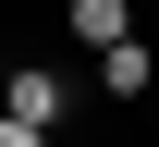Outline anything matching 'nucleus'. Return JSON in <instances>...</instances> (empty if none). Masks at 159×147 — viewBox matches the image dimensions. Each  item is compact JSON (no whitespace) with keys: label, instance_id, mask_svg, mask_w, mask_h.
Returning <instances> with one entry per match:
<instances>
[{"label":"nucleus","instance_id":"nucleus-1","mask_svg":"<svg viewBox=\"0 0 159 147\" xmlns=\"http://www.w3.org/2000/svg\"><path fill=\"white\" fill-rule=\"evenodd\" d=\"M0 123H12V135H49V147H61V123H74V86H61L49 62L0 74Z\"/></svg>","mask_w":159,"mask_h":147},{"label":"nucleus","instance_id":"nucleus-2","mask_svg":"<svg viewBox=\"0 0 159 147\" xmlns=\"http://www.w3.org/2000/svg\"><path fill=\"white\" fill-rule=\"evenodd\" d=\"M98 86H110V98H147V86H159V62H147V37H122V49H98Z\"/></svg>","mask_w":159,"mask_h":147},{"label":"nucleus","instance_id":"nucleus-3","mask_svg":"<svg viewBox=\"0 0 159 147\" xmlns=\"http://www.w3.org/2000/svg\"><path fill=\"white\" fill-rule=\"evenodd\" d=\"M74 37L86 49H122V37H135V0H74Z\"/></svg>","mask_w":159,"mask_h":147},{"label":"nucleus","instance_id":"nucleus-4","mask_svg":"<svg viewBox=\"0 0 159 147\" xmlns=\"http://www.w3.org/2000/svg\"><path fill=\"white\" fill-rule=\"evenodd\" d=\"M0 147H49V135H12V123H0Z\"/></svg>","mask_w":159,"mask_h":147}]
</instances>
